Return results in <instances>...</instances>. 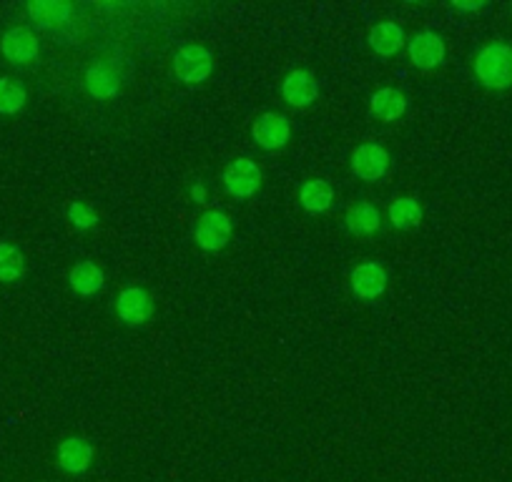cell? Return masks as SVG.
<instances>
[{"label": "cell", "mask_w": 512, "mask_h": 482, "mask_svg": "<svg viewBox=\"0 0 512 482\" xmlns=\"http://www.w3.org/2000/svg\"><path fill=\"white\" fill-rule=\"evenodd\" d=\"M477 81L492 91H505L512 86V46L507 43H487L475 56Z\"/></svg>", "instance_id": "6da1fadb"}, {"label": "cell", "mask_w": 512, "mask_h": 482, "mask_svg": "<svg viewBox=\"0 0 512 482\" xmlns=\"http://www.w3.org/2000/svg\"><path fill=\"white\" fill-rule=\"evenodd\" d=\"M176 78L186 86H196V83H204L206 78L214 71V56L206 46L199 43H189V46L179 48L174 53V61H171Z\"/></svg>", "instance_id": "7a4b0ae2"}, {"label": "cell", "mask_w": 512, "mask_h": 482, "mask_svg": "<svg viewBox=\"0 0 512 482\" xmlns=\"http://www.w3.org/2000/svg\"><path fill=\"white\" fill-rule=\"evenodd\" d=\"M231 219L229 214L219 209H209L196 219L194 226V241L196 247L204 252H221L231 241Z\"/></svg>", "instance_id": "3957f363"}, {"label": "cell", "mask_w": 512, "mask_h": 482, "mask_svg": "<svg viewBox=\"0 0 512 482\" xmlns=\"http://www.w3.org/2000/svg\"><path fill=\"white\" fill-rule=\"evenodd\" d=\"M262 181V169L251 159H236L224 169V189L234 199H251L262 189Z\"/></svg>", "instance_id": "277c9868"}, {"label": "cell", "mask_w": 512, "mask_h": 482, "mask_svg": "<svg viewBox=\"0 0 512 482\" xmlns=\"http://www.w3.org/2000/svg\"><path fill=\"white\" fill-rule=\"evenodd\" d=\"M251 136H254L259 149L279 151L289 144V139H292V124H289V118L284 116V113L267 111L254 121Z\"/></svg>", "instance_id": "5b68a950"}, {"label": "cell", "mask_w": 512, "mask_h": 482, "mask_svg": "<svg viewBox=\"0 0 512 482\" xmlns=\"http://www.w3.org/2000/svg\"><path fill=\"white\" fill-rule=\"evenodd\" d=\"M0 53L13 66H31L41 56V43H38V36L31 28L16 26L3 33V38H0Z\"/></svg>", "instance_id": "8992f818"}, {"label": "cell", "mask_w": 512, "mask_h": 482, "mask_svg": "<svg viewBox=\"0 0 512 482\" xmlns=\"http://www.w3.org/2000/svg\"><path fill=\"white\" fill-rule=\"evenodd\" d=\"M349 169L362 181H379L390 171V151L379 144H359L349 156Z\"/></svg>", "instance_id": "52a82bcc"}, {"label": "cell", "mask_w": 512, "mask_h": 482, "mask_svg": "<svg viewBox=\"0 0 512 482\" xmlns=\"http://www.w3.org/2000/svg\"><path fill=\"white\" fill-rule=\"evenodd\" d=\"M407 53H410L412 66L420 68V71H432L447 56L445 38L435 31H420L407 41Z\"/></svg>", "instance_id": "ba28073f"}, {"label": "cell", "mask_w": 512, "mask_h": 482, "mask_svg": "<svg viewBox=\"0 0 512 482\" xmlns=\"http://www.w3.org/2000/svg\"><path fill=\"white\" fill-rule=\"evenodd\" d=\"M156 312V304L151 294L141 287H126L116 299V314L121 322L131 324V327H141L149 322Z\"/></svg>", "instance_id": "9c48e42d"}, {"label": "cell", "mask_w": 512, "mask_h": 482, "mask_svg": "<svg viewBox=\"0 0 512 482\" xmlns=\"http://www.w3.org/2000/svg\"><path fill=\"white\" fill-rule=\"evenodd\" d=\"M86 91L96 101H111L121 91V71L108 61H93L86 68Z\"/></svg>", "instance_id": "30bf717a"}, {"label": "cell", "mask_w": 512, "mask_h": 482, "mask_svg": "<svg viewBox=\"0 0 512 482\" xmlns=\"http://www.w3.org/2000/svg\"><path fill=\"white\" fill-rule=\"evenodd\" d=\"M282 98L292 108H309L319 98V83L314 78L312 71H304V68H297V71L289 73L282 81Z\"/></svg>", "instance_id": "8fae6325"}, {"label": "cell", "mask_w": 512, "mask_h": 482, "mask_svg": "<svg viewBox=\"0 0 512 482\" xmlns=\"http://www.w3.org/2000/svg\"><path fill=\"white\" fill-rule=\"evenodd\" d=\"M349 284H352V292L357 294L364 302H372V299H379L387 289V272H384L382 264L377 262H364L359 267L352 269V277H349Z\"/></svg>", "instance_id": "7c38bea8"}, {"label": "cell", "mask_w": 512, "mask_h": 482, "mask_svg": "<svg viewBox=\"0 0 512 482\" xmlns=\"http://www.w3.org/2000/svg\"><path fill=\"white\" fill-rule=\"evenodd\" d=\"M73 13H76V8L71 3H63V0H33V3H28V16L36 21V26L46 28V31L66 28L73 21Z\"/></svg>", "instance_id": "4fadbf2b"}, {"label": "cell", "mask_w": 512, "mask_h": 482, "mask_svg": "<svg viewBox=\"0 0 512 482\" xmlns=\"http://www.w3.org/2000/svg\"><path fill=\"white\" fill-rule=\"evenodd\" d=\"M58 457V467L71 475H81L91 467L93 462V447L86 437H66V440L58 445L56 450Z\"/></svg>", "instance_id": "5bb4252c"}, {"label": "cell", "mask_w": 512, "mask_h": 482, "mask_svg": "<svg viewBox=\"0 0 512 482\" xmlns=\"http://www.w3.org/2000/svg\"><path fill=\"white\" fill-rule=\"evenodd\" d=\"M367 41H369V48L382 58L397 56V53L407 46L405 31H402V26H397V23L392 21L377 23V26L369 28Z\"/></svg>", "instance_id": "9a60e30c"}, {"label": "cell", "mask_w": 512, "mask_h": 482, "mask_svg": "<svg viewBox=\"0 0 512 482\" xmlns=\"http://www.w3.org/2000/svg\"><path fill=\"white\" fill-rule=\"evenodd\" d=\"M369 111L377 116L384 124H392L397 118L407 113V96L397 88H379L372 98H369Z\"/></svg>", "instance_id": "2e32d148"}, {"label": "cell", "mask_w": 512, "mask_h": 482, "mask_svg": "<svg viewBox=\"0 0 512 482\" xmlns=\"http://www.w3.org/2000/svg\"><path fill=\"white\" fill-rule=\"evenodd\" d=\"M68 284L78 297H93L106 287V272L96 262H78L68 274Z\"/></svg>", "instance_id": "e0dca14e"}, {"label": "cell", "mask_w": 512, "mask_h": 482, "mask_svg": "<svg viewBox=\"0 0 512 482\" xmlns=\"http://www.w3.org/2000/svg\"><path fill=\"white\" fill-rule=\"evenodd\" d=\"M344 221H347V229L354 236H372L379 229V224H382V216H379V209L374 204L357 201V204H352L347 209Z\"/></svg>", "instance_id": "ac0fdd59"}, {"label": "cell", "mask_w": 512, "mask_h": 482, "mask_svg": "<svg viewBox=\"0 0 512 482\" xmlns=\"http://www.w3.org/2000/svg\"><path fill=\"white\" fill-rule=\"evenodd\" d=\"M334 201V189L324 179H309L304 181L302 189H299V204L304 206V211L309 214H324V211L332 209Z\"/></svg>", "instance_id": "d6986e66"}, {"label": "cell", "mask_w": 512, "mask_h": 482, "mask_svg": "<svg viewBox=\"0 0 512 482\" xmlns=\"http://www.w3.org/2000/svg\"><path fill=\"white\" fill-rule=\"evenodd\" d=\"M387 216H390V224L395 226V229L410 231V229H415V226L422 224V216H425V211H422L420 201L417 199H412V196H400V199H395L390 204Z\"/></svg>", "instance_id": "ffe728a7"}, {"label": "cell", "mask_w": 512, "mask_h": 482, "mask_svg": "<svg viewBox=\"0 0 512 482\" xmlns=\"http://www.w3.org/2000/svg\"><path fill=\"white\" fill-rule=\"evenodd\" d=\"M26 277V257L11 241H0V282L16 284Z\"/></svg>", "instance_id": "44dd1931"}, {"label": "cell", "mask_w": 512, "mask_h": 482, "mask_svg": "<svg viewBox=\"0 0 512 482\" xmlns=\"http://www.w3.org/2000/svg\"><path fill=\"white\" fill-rule=\"evenodd\" d=\"M28 101V93L23 88V83H18L16 78L3 76L0 78V113L3 116H16L23 111Z\"/></svg>", "instance_id": "7402d4cb"}, {"label": "cell", "mask_w": 512, "mask_h": 482, "mask_svg": "<svg viewBox=\"0 0 512 482\" xmlns=\"http://www.w3.org/2000/svg\"><path fill=\"white\" fill-rule=\"evenodd\" d=\"M68 221H71L76 229L88 231L98 224V214L86 204V201H73V204L68 206Z\"/></svg>", "instance_id": "603a6c76"}, {"label": "cell", "mask_w": 512, "mask_h": 482, "mask_svg": "<svg viewBox=\"0 0 512 482\" xmlns=\"http://www.w3.org/2000/svg\"><path fill=\"white\" fill-rule=\"evenodd\" d=\"M189 196H191V201H196V204H204V201H206V186L201 184V181H196V184L189 189Z\"/></svg>", "instance_id": "cb8c5ba5"}, {"label": "cell", "mask_w": 512, "mask_h": 482, "mask_svg": "<svg viewBox=\"0 0 512 482\" xmlns=\"http://www.w3.org/2000/svg\"><path fill=\"white\" fill-rule=\"evenodd\" d=\"M452 8L455 11H482V8H487V3H452Z\"/></svg>", "instance_id": "d4e9b609"}]
</instances>
